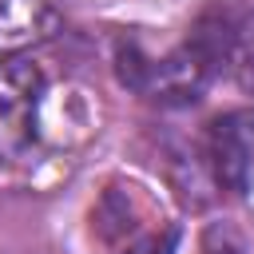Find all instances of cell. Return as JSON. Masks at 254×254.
Segmentation results:
<instances>
[{"label": "cell", "instance_id": "2", "mask_svg": "<svg viewBox=\"0 0 254 254\" xmlns=\"http://www.w3.org/2000/svg\"><path fill=\"white\" fill-rule=\"evenodd\" d=\"M44 71L24 52L0 56V167H20L40 143Z\"/></svg>", "mask_w": 254, "mask_h": 254}, {"label": "cell", "instance_id": "5", "mask_svg": "<svg viewBox=\"0 0 254 254\" xmlns=\"http://www.w3.org/2000/svg\"><path fill=\"white\" fill-rule=\"evenodd\" d=\"M234 79L242 91L254 95V16L242 20V32H238V44H234Z\"/></svg>", "mask_w": 254, "mask_h": 254}, {"label": "cell", "instance_id": "4", "mask_svg": "<svg viewBox=\"0 0 254 254\" xmlns=\"http://www.w3.org/2000/svg\"><path fill=\"white\" fill-rule=\"evenodd\" d=\"M60 32V12L52 0H0V56L44 44Z\"/></svg>", "mask_w": 254, "mask_h": 254}, {"label": "cell", "instance_id": "3", "mask_svg": "<svg viewBox=\"0 0 254 254\" xmlns=\"http://www.w3.org/2000/svg\"><path fill=\"white\" fill-rule=\"evenodd\" d=\"M210 175L222 190L246 194L254 183V111H226L206 131Z\"/></svg>", "mask_w": 254, "mask_h": 254}, {"label": "cell", "instance_id": "1", "mask_svg": "<svg viewBox=\"0 0 254 254\" xmlns=\"http://www.w3.org/2000/svg\"><path fill=\"white\" fill-rule=\"evenodd\" d=\"M115 71H119V79L131 91H139L143 99L163 103V107H183V103L202 99V91L214 79V71L187 44L175 48L171 56L155 60L135 40H119V48H115Z\"/></svg>", "mask_w": 254, "mask_h": 254}, {"label": "cell", "instance_id": "6", "mask_svg": "<svg viewBox=\"0 0 254 254\" xmlns=\"http://www.w3.org/2000/svg\"><path fill=\"white\" fill-rule=\"evenodd\" d=\"M175 246H179V230L171 226V230H163V234H147V238L131 242L123 254H175Z\"/></svg>", "mask_w": 254, "mask_h": 254}, {"label": "cell", "instance_id": "7", "mask_svg": "<svg viewBox=\"0 0 254 254\" xmlns=\"http://www.w3.org/2000/svg\"><path fill=\"white\" fill-rule=\"evenodd\" d=\"M202 254H242V246H238L230 234L210 230V234H206V242H202Z\"/></svg>", "mask_w": 254, "mask_h": 254}]
</instances>
